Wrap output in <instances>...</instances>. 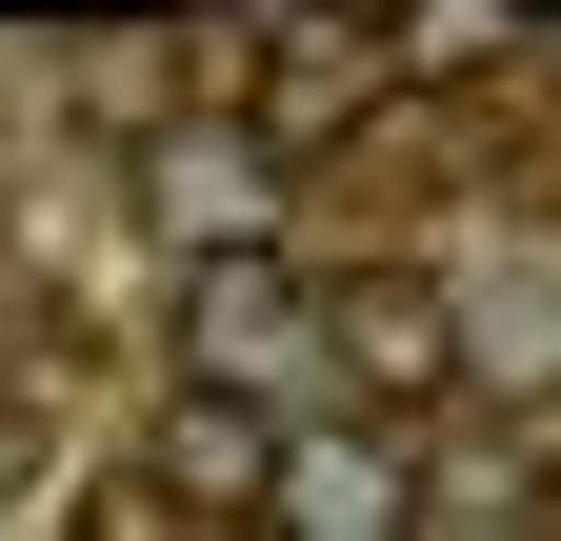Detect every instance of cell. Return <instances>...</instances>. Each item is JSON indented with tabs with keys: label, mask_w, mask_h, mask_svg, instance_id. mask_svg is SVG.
Listing matches in <instances>:
<instances>
[{
	"label": "cell",
	"mask_w": 561,
	"mask_h": 541,
	"mask_svg": "<svg viewBox=\"0 0 561 541\" xmlns=\"http://www.w3.org/2000/svg\"><path fill=\"white\" fill-rule=\"evenodd\" d=\"M321 361V261L280 241V221H241V241H181V381H301Z\"/></svg>",
	"instance_id": "obj_1"
},
{
	"label": "cell",
	"mask_w": 561,
	"mask_h": 541,
	"mask_svg": "<svg viewBox=\"0 0 561 541\" xmlns=\"http://www.w3.org/2000/svg\"><path fill=\"white\" fill-rule=\"evenodd\" d=\"M261 482H280V401L261 381H181L81 521H261Z\"/></svg>",
	"instance_id": "obj_2"
},
{
	"label": "cell",
	"mask_w": 561,
	"mask_h": 541,
	"mask_svg": "<svg viewBox=\"0 0 561 541\" xmlns=\"http://www.w3.org/2000/svg\"><path fill=\"white\" fill-rule=\"evenodd\" d=\"M321 361L362 422H421V401L461 381V301H442V261H362V281H321Z\"/></svg>",
	"instance_id": "obj_3"
},
{
	"label": "cell",
	"mask_w": 561,
	"mask_h": 541,
	"mask_svg": "<svg viewBox=\"0 0 561 541\" xmlns=\"http://www.w3.org/2000/svg\"><path fill=\"white\" fill-rule=\"evenodd\" d=\"M261 521H301V541H401V521H421V441H401V422H341V441H301V422H280Z\"/></svg>",
	"instance_id": "obj_4"
},
{
	"label": "cell",
	"mask_w": 561,
	"mask_h": 541,
	"mask_svg": "<svg viewBox=\"0 0 561 541\" xmlns=\"http://www.w3.org/2000/svg\"><path fill=\"white\" fill-rule=\"evenodd\" d=\"M140 200H161V241H241V221H261V141H241V120H201V141H161Z\"/></svg>",
	"instance_id": "obj_5"
},
{
	"label": "cell",
	"mask_w": 561,
	"mask_h": 541,
	"mask_svg": "<svg viewBox=\"0 0 561 541\" xmlns=\"http://www.w3.org/2000/svg\"><path fill=\"white\" fill-rule=\"evenodd\" d=\"M401 60H421V81H461V60H502V21H481V0H421V21H401Z\"/></svg>",
	"instance_id": "obj_6"
},
{
	"label": "cell",
	"mask_w": 561,
	"mask_h": 541,
	"mask_svg": "<svg viewBox=\"0 0 561 541\" xmlns=\"http://www.w3.org/2000/svg\"><path fill=\"white\" fill-rule=\"evenodd\" d=\"M21 482H41V422H21V401H0V502H21Z\"/></svg>",
	"instance_id": "obj_7"
}]
</instances>
